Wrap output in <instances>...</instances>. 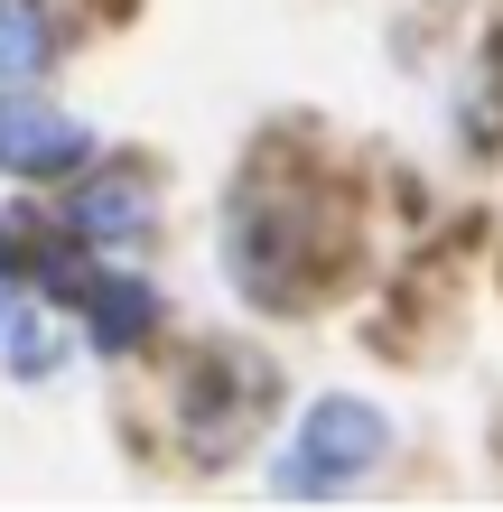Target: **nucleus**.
<instances>
[{
    "label": "nucleus",
    "mask_w": 503,
    "mask_h": 512,
    "mask_svg": "<svg viewBox=\"0 0 503 512\" xmlns=\"http://www.w3.org/2000/svg\"><path fill=\"white\" fill-rule=\"evenodd\" d=\"M382 466V410H364V401H317L308 419H299V438H289V457H280V475L271 485L280 494H345V485H364V475Z\"/></svg>",
    "instance_id": "1"
},
{
    "label": "nucleus",
    "mask_w": 503,
    "mask_h": 512,
    "mask_svg": "<svg viewBox=\"0 0 503 512\" xmlns=\"http://www.w3.org/2000/svg\"><path fill=\"white\" fill-rule=\"evenodd\" d=\"M75 159H84V122H75V112H56L38 94L0 103V168H10V177H66Z\"/></svg>",
    "instance_id": "2"
},
{
    "label": "nucleus",
    "mask_w": 503,
    "mask_h": 512,
    "mask_svg": "<svg viewBox=\"0 0 503 512\" xmlns=\"http://www.w3.org/2000/svg\"><path fill=\"white\" fill-rule=\"evenodd\" d=\"M261 391H271V382H261V364H252V354H205V373L187 382L196 447H215V457H224V447H233V429H243V410L261 401Z\"/></svg>",
    "instance_id": "3"
},
{
    "label": "nucleus",
    "mask_w": 503,
    "mask_h": 512,
    "mask_svg": "<svg viewBox=\"0 0 503 512\" xmlns=\"http://www.w3.org/2000/svg\"><path fill=\"white\" fill-rule=\"evenodd\" d=\"M66 224L84 243H131V233H150V187H140V168H103L84 177L66 196Z\"/></svg>",
    "instance_id": "4"
},
{
    "label": "nucleus",
    "mask_w": 503,
    "mask_h": 512,
    "mask_svg": "<svg viewBox=\"0 0 503 512\" xmlns=\"http://www.w3.org/2000/svg\"><path fill=\"white\" fill-rule=\"evenodd\" d=\"M0 364H10L19 382H38V373L66 364V336L28 308V280H10V270H0Z\"/></svg>",
    "instance_id": "5"
},
{
    "label": "nucleus",
    "mask_w": 503,
    "mask_h": 512,
    "mask_svg": "<svg viewBox=\"0 0 503 512\" xmlns=\"http://www.w3.org/2000/svg\"><path fill=\"white\" fill-rule=\"evenodd\" d=\"M150 326H159L150 280H94V289H84V336H94L103 354H131Z\"/></svg>",
    "instance_id": "6"
},
{
    "label": "nucleus",
    "mask_w": 503,
    "mask_h": 512,
    "mask_svg": "<svg viewBox=\"0 0 503 512\" xmlns=\"http://www.w3.org/2000/svg\"><path fill=\"white\" fill-rule=\"evenodd\" d=\"M56 66V19L38 0H0V84H38Z\"/></svg>",
    "instance_id": "7"
}]
</instances>
